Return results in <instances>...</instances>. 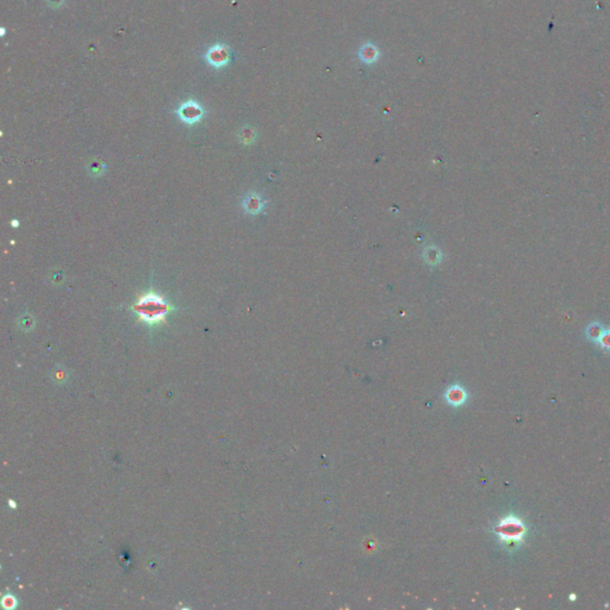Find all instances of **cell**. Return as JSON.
Wrapping results in <instances>:
<instances>
[{
    "instance_id": "obj_1",
    "label": "cell",
    "mask_w": 610,
    "mask_h": 610,
    "mask_svg": "<svg viewBox=\"0 0 610 610\" xmlns=\"http://www.w3.org/2000/svg\"><path fill=\"white\" fill-rule=\"evenodd\" d=\"M132 311L138 315L140 321L149 326H156L165 322L166 316L173 311V306L162 297L154 292L145 293L132 305Z\"/></svg>"
},
{
    "instance_id": "obj_2",
    "label": "cell",
    "mask_w": 610,
    "mask_h": 610,
    "mask_svg": "<svg viewBox=\"0 0 610 610\" xmlns=\"http://www.w3.org/2000/svg\"><path fill=\"white\" fill-rule=\"evenodd\" d=\"M495 532L501 543L516 546L523 544L528 533V527L520 517L508 515L498 522Z\"/></svg>"
},
{
    "instance_id": "obj_3",
    "label": "cell",
    "mask_w": 610,
    "mask_h": 610,
    "mask_svg": "<svg viewBox=\"0 0 610 610\" xmlns=\"http://www.w3.org/2000/svg\"><path fill=\"white\" fill-rule=\"evenodd\" d=\"M204 61L216 69L227 67L233 60V51L229 45L224 43H216L207 49L204 54Z\"/></svg>"
},
{
    "instance_id": "obj_4",
    "label": "cell",
    "mask_w": 610,
    "mask_h": 610,
    "mask_svg": "<svg viewBox=\"0 0 610 610\" xmlns=\"http://www.w3.org/2000/svg\"><path fill=\"white\" fill-rule=\"evenodd\" d=\"M206 111L198 101L190 99V100L185 101L179 105L178 109L175 110V114L182 123L187 125H194L199 123L204 117H205Z\"/></svg>"
},
{
    "instance_id": "obj_5",
    "label": "cell",
    "mask_w": 610,
    "mask_h": 610,
    "mask_svg": "<svg viewBox=\"0 0 610 610\" xmlns=\"http://www.w3.org/2000/svg\"><path fill=\"white\" fill-rule=\"evenodd\" d=\"M241 206H242L243 211L247 213V215L249 216H258L260 213L264 212L265 207H266V202L265 199L262 198L261 194H259L258 192H249V193H247L246 196L242 198V202H241Z\"/></svg>"
},
{
    "instance_id": "obj_6",
    "label": "cell",
    "mask_w": 610,
    "mask_h": 610,
    "mask_svg": "<svg viewBox=\"0 0 610 610\" xmlns=\"http://www.w3.org/2000/svg\"><path fill=\"white\" fill-rule=\"evenodd\" d=\"M358 57L362 63L365 64H374L379 60L380 50L376 44L372 42H366L361 45L358 51Z\"/></svg>"
},
{
    "instance_id": "obj_7",
    "label": "cell",
    "mask_w": 610,
    "mask_h": 610,
    "mask_svg": "<svg viewBox=\"0 0 610 610\" xmlns=\"http://www.w3.org/2000/svg\"><path fill=\"white\" fill-rule=\"evenodd\" d=\"M258 138V131L252 125H243L238 129L237 140L244 145H250Z\"/></svg>"
},
{
    "instance_id": "obj_8",
    "label": "cell",
    "mask_w": 610,
    "mask_h": 610,
    "mask_svg": "<svg viewBox=\"0 0 610 610\" xmlns=\"http://www.w3.org/2000/svg\"><path fill=\"white\" fill-rule=\"evenodd\" d=\"M466 392L465 390L463 388H460L459 385H455L453 388H451L448 390L447 393H446V398H447L448 403H451L452 405H454V407H459L464 403V402L466 401Z\"/></svg>"
},
{
    "instance_id": "obj_9",
    "label": "cell",
    "mask_w": 610,
    "mask_h": 610,
    "mask_svg": "<svg viewBox=\"0 0 610 610\" xmlns=\"http://www.w3.org/2000/svg\"><path fill=\"white\" fill-rule=\"evenodd\" d=\"M605 326H603L602 323H600V322H591V323L585 328V337H587L589 341H591L593 343L596 345L597 341L600 340L601 335L603 334V331H605Z\"/></svg>"
},
{
    "instance_id": "obj_10",
    "label": "cell",
    "mask_w": 610,
    "mask_h": 610,
    "mask_svg": "<svg viewBox=\"0 0 610 610\" xmlns=\"http://www.w3.org/2000/svg\"><path fill=\"white\" fill-rule=\"evenodd\" d=\"M86 169H87V173L92 178H100L106 173L107 166L103 160L97 157V159L89 161L88 165L86 166Z\"/></svg>"
},
{
    "instance_id": "obj_11",
    "label": "cell",
    "mask_w": 610,
    "mask_h": 610,
    "mask_svg": "<svg viewBox=\"0 0 610 610\" xmlns=\"http://www.w3.org/2000/svg\"><path fill=\"white\" fill-rule=\"evenodd\" d=\"M17 326L21 331H25V333L32 331L36 327L35 316L30 314V312H23V314H20L19 317H18Z\"/></svg>"
},
{
    "instance_id": "obj_12",
    "label": "cell",
    "mask_w": 610,
    "mask_h": 610,
    "mask_svg": "<svg viewBox=\"0 0 610 610\" xmlns=\"http://www.w3.org/2000/svg\"><path fill=\"white\" fill-rule=\"evenodd\" d=\"M424 259H426L427 264L428 265H432V266L438 265L442 259L441 250H440L438 247H435V246L427 247L426 250H424Z\"/></svg>"
},
{
    "instance_id": "obj_13",
    "label": "cell",
    "mask_w": 610,
    "mask_h": 610,
    "mask_svg": "<svg viewBox=\"0 0 610 610\" xmlns=\"http://www.w3.org/2000/svg\"><path fill=\"white\" fill-rule=\"evenodd\" d=\"M48 279L49 283L54 285V286H60V285H62L64 281H66V273H64L62 269H54V271H51L50 273H49Z\"/></svg>"
},
{
    "instance_id": "obj_14",
    "label": "cell",
    "mask_w": 610,
    "mask_h": 610,
    "mask_svg": "<svg viewBox=\"0 0 610 610\" xmlns=\"http://www.w3.org/2000/svg\"><path fill=\"white\" fill-rule=\"evenodd\" d=\"M596 345L599 346L602 351L610 353V329L609 328H606Z\"/></svg>"
},
{
    "instance_id": "obj_15",
    "label": "cell",
    "mask_w": 610,
    "mask_h": 610,
    "mask_svg": "<svg viewBox=\"0 0 610 610\" xmlns=\"http://www.w3.org/2000/svg\"><path fill=\"white\" fill-rule=\"evenodd\" d=\"M49 7L51 8H60L61 6H62L64 2H66V0H47Z\"/></svg>"
},
{
    "instance_id": "obj_16",
    "label": "cell",
    "mask_w": 610,
    "mask_h": 610,
    "mask_svg": "<svg viewBox=\"0 0 610 610\" xmlns=\"http://www.w3.org/2000/svg\"><path fill=\"white\" fill-rule=\"evenodd\" d=\"M11 225H12V227H13V228L19 227V221H17V219H13V221L11 222Z\"/></svg>"
}]
</instances>
